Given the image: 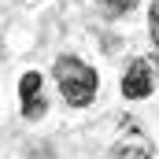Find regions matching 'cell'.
Segmentation results:
<instances>
[{"label": "cell", "mask_w": 159, "mask_h": 159, "mask_svg": "<svg viewBox=\"0 0 159 159\" xmlns=\"http://www.w3.org/2000/svg\"><path fill=\"white\" fill-rule=\"evenodd\" d=\"M107 159H152V141L133 126L129 133H122L119 141H115V148H111Z\"/></svg>", "instance_id": "obj_4"}, {"label": "cell", "mask_w": 159, "mask_h": 159, "mask_svg": "<svg viewBox=\"0 0 159 159\" xmlns=\"http://www.w3.org/2000/svg\"><path fill=\"white\" fill-rule=\"evenodd\" d=\"M56 81H59V93L70 107H85L93 104L96 89H100V78L89 63H81L78 56H59L56 59Z\"/></svg>", "instance_id": "obj_1"}, {"label": "cell", "mask_w": 159, "mask_h": 159, "mask_svg": "<svg viewBox=\"0 0 159 159\" xmlns=\"http://www.w3.org/2000/svg\"><path fill=\"white\" fill-rule=\"evenodd\" d=\"M141 0H96V7L107 15V19H119V15H129Z\"/></svg>", "instance_id": "obj_5"}, {"label": "cell", "mask_w": 159, "mask_h": 159, "mask_svg": "<svg viewBox=\"0 0 159 159\" xmlns=\"http://www.w3.org/2000/svg\"><path fill=\"white\" fill-rule=\"evenodd\" d=\"M148 26H152V41L159 44V0L152 4V15H148Z\"/></svg>", "instance_id": "obj_6"}, {"label": "cell", "mask_w": 159, "mask_h": 159, "mask_svg": "<svg viewBox=\"0 0 159 159\" xmlns=\"http://www.w3.org/2000/svg\"><path fill=\"white\" fill-rule=\"evenodd\" d=\"M152 89H156L152 67H148L144 59H133V63L126 67V74H122V96H126V100H144V96H152Z\"/></svg>", "instance_id": "obj_3"}, {"label": "cell", "mask_w": 159, "mask_h": 159, "mask_svg": "<svg viewBox=\"0 0 159 159\" xmlns=\"http://www.w3.org/2000/svg\"><path fill=\"white\" fill-rule=\"evenodd\" d=\"M19 96H22V119L37 122L44 111H48V100H44V85H41L37 70H26L19 78Z\"/></svg>", "instance_id": "obj_2"}]
</instances>
